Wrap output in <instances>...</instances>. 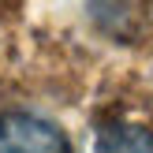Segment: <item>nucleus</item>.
Wrapping results in <instances>:
<instances>
[{"instance_id":"nucleus-1","label":"nucleus","mask_w":153,"mask_h":153,"mask_svg":"<svg viewBox=\"0 0 153 153\" xmlns=\"http://www.w3.org/2000/svg\"><path fill=\"white\" fill-rule=\"evenodd\" d=\"M0 153H71V142L45 116L4 112L0 116Z\"/></svg>"},{"instance_id":"nucleus-2","label":"nucleus","mask_w":153,"mask_h":153,"mask_svg":"<svg viewBox=\"0 0 153 153\" xmlns=\"http://www.w3.org/2000/svg\"><path fill=\"white\" fill-rule=\"evenodd\" d=\"M90 19L112 41H138L153 22V0H86Z\"/></svg>"},{"instance_id":"nucleus-3","label":"nucleus","mask_w":153,"mask_h":153,"mask_svg":"<svg viewBox=\"0 0 153 153\" xmlns=\"http://www.w3.org/2000/svg\"><path fill=\"white\" fill-rule=\"evenodd\" d=\"M94 153H153V131L142 123H105L97 131Z\"/></svg>"}]
</instances>
